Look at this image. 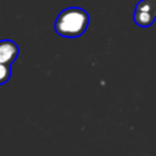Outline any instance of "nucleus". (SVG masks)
Segmentation results:
<instances>
[{"label":"nucleus","instance_id":"obj_1","mask_svg":"<svg viewBox=\"0 0 156 156\" xmlns=\"http://www.w3.org/2000/svg\"><path fill=\"white\" fill-rule=\"evenodd\" d=\"M89 15L80 7H67L55 20V30L65 38L80 37L88 28Z\"/></svg>","mask_w":156,"mask_h":156},{"label":"nucleus","instance_id":"obj_2","mask_svg":"<svg viewBox=\"0 0 156 156\" xmlns=\"http://www.w3.org/2000/svg\"><path fill=\"white\" fill-rule=\"evenodd\" d=\"M133 18L139 27H150L156 18V0H140L135 6Z\"/></svg>","mask_w":156,"mask_h":156},{"label":"nucleus","instance_id":"obj_3","mask_svg":"<svg viewBox=\"0 0 156 156\" xmlns=\"http://www.w3.org/2000/svg\"><path fill=\"white\" fill-rule=\"evenodd\" d=\"M18 46L12 40H0V63L12 65L18 56Z\"/></svg>","mask_w":156,"mask_h":156},{"label":"nucleus","instance_id":"obj_4","mask_svg":"<svg viewBox=\"0 0 156 156\" xmlns=\"http://www.w3.org/2000/svg\"><path fill=\"white\" fill-rule=\"evenodd\" d=\"M11 77V65L0 63V85L5 84Z\"/></svg>","mask_w":156,"mask_h":156}]
</instances>
